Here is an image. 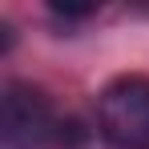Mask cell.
<instances>
[{"label": "cell", "mask_w": 149, "mask_h": 149, "mask_svg": "<svg viewBox=\"0 0 149 149\" xmlns=\"http://www.w3.org/2000/svg\"><path fill=\"white\" fill-rule=\"evenodd\" d=\"M97 129L109 149H149V77H117L101 93Z\"/></svg>", "instance_id": "obj_1"}, {"label": "cell", "mask_w": 149, "mask_h": 149, "mask_svg": "<svg viewBox=\"0 0 149 149\" xmlns=\"http://www.w3.org/2000/svg\"><path fill=\"white\" fill-rule=\"evenodd\" d=\"M56 125L45 89L28 81H8L0 97V149H52L56 145Z\"/></svg>", "instance_id": "obj_2"}, {"label": "cell", "mask_w": 149, "mask_h": 149, "mask_svg": "<svg viewBox=\"0 0 149 149\" xmlns=\"http://www.w3.org/2000/svg\"><path fill=\"white\" fill-rule=\"evenodd\" d=\"M89 141V129L77 121V117H61V125H56V145H65V149H81Z\"/></svg>", "instance_id": "obj_3"}, {"label": "cell", "mask_w": 149, "mask_h": 149, "mask_svg": "<svg viewBox=\"0 0 149 149\" xmlns=\"http://www.w3.org/2000/svg\"><path fill=\"white\" fill-rule=\"evenodd\" d=\"M56 16H69V20H81V16H93L101 12V0H85V4H77V0H52L49 4Z\"/></svg>", "instance_id": "obj_4"}]
</instances>
